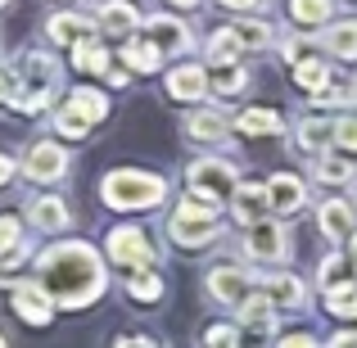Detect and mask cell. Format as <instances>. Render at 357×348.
I'll list each match as a JSON object with an SVG mask.
<instances>
[{
    "instance_id": "obj_27",
    "label": "cell",
    "mask_w": 357,
    "mask_h": 348,
    "mask_svg": "<svg viewBox=\"0 0 357 348\" xmlns=\"http://www.w3.org/2000/svg\"><path fill=\"white\" fill-rule=\"evenodd\" d=\"M122 59H127L136 73H154L158 59H163V50H158L154 41H122Z\"/></svg>"
},
{
    "instance_id": "obj_42",
    "label": "cell",
    "mask_w": 357,
    "mask_h": 348,
    "mask_svg": "<svg viewBox=\"0 0 357 348\" xmlns=\"http://www.w3.org/2000/svg\"><path fill=\"white\" fill-rule=\"evenodd\" d=\"M303 45H307V36H285V41H280L285 63H303Z\"/></svg>"
},
{
    "instance_id": "obj_8",
    "label": "cell",
    "mask_w": 357,
    "mask_h": 348,
    "mask_svg": "<svg viewBox=\"0 0 357 348\" xmlns=\"http://www.w3.org/2000/svg\"><path fill=\"white\" fill-rule=\"evenodd\" d=\"M9 303H14V312L23 317L27 326H50V317H54V298L45 294L41 285H32V280L9 285Z\"/></svg>"
},
{
    "instance_id": "obj_11",
    "label": "cell",
    "mask_w": 357,
    "mask_h": 348,
    "mask_svg": "<svg viewBox=\"0 0 357 348\" xmlns=\"http://www.w3.org/2000/svg\"><path fill=\"white\" fill-rule=\"evenodd\" d=\"M145 41H154L158 50H167V54H176V50H190L195 36H190V27H185L181 18L154 14V18H145Z\"/></svg>"
},
{
    "instance_id": "obj_3",
    "label": "cell",
    "mask_w": 357,
    "mask_h": 348,
    "mask_svg": "<svg viewBox=\"0 0 357 348\" xmlns=\"http://www.w3.org/2000/svg\"><path fill=\"white\" fill-rule=\"evenodd\" d=\"M167 235H172L181 249H204L222 235V218L213 204H199V199H181L167 218Z\"/></svg>"
},
{
    "instance_id": "obj_26",
    "label": "cell",
    "mask_w": 357,
    "mask_h": 348,
    "mask_svg": "<svg viewBox=\"0 0 357 348\" xmlns=\"http://www.w3.org/2000/svg\"><path fill=\"white\" fill-rule=\"evenodd\" d=\"M68 109H77L86 122H100V118H109V100H105V91H91V86H77L68 96Z\"/></svg>"
},
{
    "instance_id": "obj_24",
    "label": "cell",
    "mask_w": 357,
    "mask_h": 348,
    "mask_svg": "<svg viewBox=\"0 0 357 348\" xmlns=\"http://www.w3.org/2000/svg\"><path fill=\"white\" fill-rule=\"evenodd\" d=\"M326 50L335 54V59H357V18H344V23H331L326 27Z\"/></svg>"
},
{
    "instance_id": "obj_35",
    "label": "cell",
    "mask_w": 357,
    "mask_h": 348,
    "mask_svg": "<svg viewBox=\"0 0 357 348\" xmlns=\"http://www.w3.org/2000/svg\"><path fill=\"white\" fill-rule=\"evenodd\" d=\"M73 63H77V68H86V73H109V54L100 50L96 41H91V45H77V50H73Z\"/></svg>"
},
{
    "instance_id": "obj_13",
    "label": "cell",
    "mask_w": 357,
    "mask_h": 348,
    "mask_svg": "<svg viewBox=\"0 0 357 348\" xmlns=\"http://www.w3.org/2000/svg\"><path fill=\"white\" fill-rule=\"evenodd\" d=\"M267 209H271L267 186H258V181H240L236 186V195H231V213H236V222H244V227H258Z\"/></svg>"
},
{
    "instance_id": "obj_22",
    "label": "cell",
    "mask_w": 357,
    "mask_h": 348,
    "mask_svg": "<svg viewBox=\"0 0 357 348\" xmlns=\"http://www.w3.org/2000/svg\"><path fill=\"white\" fill-rule=\"evenodd\" d=\"M240 50H244V41H240L236 27H218V32L208 36V63L213 68H231V63L240 59Z\"/></svg>"
},
{
    "instance_id": "obj_43",
    "label": "cell",
    "mask_w": 357,
    "mask_h": 348,
    "mask_svg": "<svg viewBox=\"0 0 357 348\" xmlns=\"http://www.w3.org/2000/svg\"><path fill=\"white\" fill-rule=\"evenodd\" d=\"M276 348H321V344H317L307 331H298V335H285V340H280Z\"/></svg>"
},
{
    "instance_id": "obj_23",
    "label": "cell",
    "mask_w": 357,
    "mask_h": 348,
    "mask_svg": "<svg viewBox=\"0 0 357 348\" xmlns=\"http://www.w3.org/2000/svg\"><path fill=\"white\" fill-rule=\"evenodd\" d=\"M236 131H244V136H280L285 122H280L276 109H244V114H236Z\"/></svg>"
},
{
    "instance_id": "obj_15",
    "label": "cell",
    "mask_w": 357,
    "mask_h": 348,
    "mask_svg": "<svg viewBox=\"0 0 357 348\" xmlns=\"http://www.w3.org/2000/svg\"><path fill=\"white\" fill-rule=\"evenodd\" d=\"M231 122L222 109H195V114H185V136L199 140V145H218V140H227Z\"/></svg>"
},
{
    "instance_id": "obj_20",
    "label": "cell",
    "mask_w": 357,
    "mask_h": 348,
    "mask_svg": "<svg viewBox=\"0 0 357 348\" xmlns=\"http://www.w3.org/2000/svg\"><path fill=\"white\" fill-rule=\"evenodd\" d=\"M262 294H267L276 308H303V280L289 276V271H280V276L262 280Z\"/></svg>"
},
{
    "instance_id": "obj_50",
    "label": "cell",
    "mask_w": 357,
    "mask_h": 348,
    "mask_svg": "<svg viewBox=\"0 0 357 348\" xmlns=\"http://www.w3.org/2000/svg\"><path fill=\"white\" fill-rule=\"evenodd\" d=\"M0 348H9V344H5V335H0Z\"/></svg>"
},
{
    "instance_id": "obj_34",
    "label": "cell",
    "mask_w": 357,
    "mask_h": 348,
    "mask_svg": "<svg viewBox=\"0 0 357 348\" xmlns=\"http://www.w3.org/2000/svg\"><path fill=\"white\" fill-rule=\"evenodd\" d=\"M312 105L317 109H344V105H357V86H326L321 96H312Z\"/></svg>"
},
{
    "instance_id": "obj_46",
    "label": "cell",
    "mask_w": 357,
    "mask_h": 348,
    "mask_svg": "<svg viewBox=\"0 0 357 348\" xmlns=\"http://www.w3.org/2000/svg\"><path fill=\"white\" fill-rule=\"evenodd\" d=\"M9 176H14V158L0 154V186H9Z\"/></svg>"
},
{
    "instance_id": "obj_9",
    "label": "cell",
    "mask_w": 357,
    "mask_h": 348,
    "mask_svg": "<svg viewBox=\"0 0 357 348\" xmlns=\"http://www.w3.org/2000/svg\"><path fill=\"white\" fill-rule=\"evenodd\" d=\"M208 294L218 298V303L240 308L244 298L253 294V276H249L244 267H213V271H208Z\"/></svg>"
},
{
    "instance_id": "obj_17",
    "label": "cell",
    "mask_w": 357,
    "mask_h": 348,
    "mask_svg": "<svg viewBox=\"0 0 357 348\" xmlns=\"http://www.w3.org/2000/svg\"><path fill=\"white\" fill-rule=\"evenodd\" d=\"M27 218L41 231H63L73 222V213H68V204L54 199V195H36V199H27Z\"/></svg>"
},
{
    "instance_id": "obj_37",
    "label": "cell",
    "mask_w": 357,
    "mask_h": 348,
    "mask_svg": "<svg viewBox=\"0 0 357 348\" xmlns=\"http://www.w3.org/2000/svg\"><path fill=\"white\" fill-rule=\"evenodd\" d=\"M236 32H240V41L249 45V50H267V45L276 41V32H271L267 23H240Z\"/></svg>"
},
{
    "instance_id": "obj_12",
    "label": "cell",
    "mask_w": 357,
    "mask_h": 348,
    "mask_svg": "<svg viewBox=\"0 0 357 348\" xmlns=\"http://www.w3.org/2000/svg\"><path fill=\"white\" fill-rule=\"evenodd\" d=\"M96 23H100L105 36H118V41H131V32L145 27L140 14H136V5H127V0H105V5L96 9Z\"/></svg>"
},
{
    "instance_id": "obj_5",
    "label": "cell",
    "mask_w": 357,
    "mask_h": 348,
    "mask_svg": "<svg viewBox=\"0 0 357 348\" xmlns=\"http://www.w3.org/2000/svg\"><path fill=\"white\" fill-rule=\"evenodd\" d=\"M105 249H109L114 262H122V267H131V271H149L158 262V244L140 227H114L109 240H105Z\"/></svg>"
},
{
    "instance_id": "obj_10",
    "label": "cell",
    "mask_w": 357,
    "mask_h": 348,
    "mask_svg": "<svg viewBox=\"0 0 357 348\" xmlns=\"http://www.w3.org/2000/svg\"><path fill=\"white\" fill-rule=\"evenodd\" d=\"M45 36L77 50V45H91L100 36V23H96V18H86V14H54L50 23H45Z\"/></svg>"
},
{
    "instance_id": "obj_44",
    "label": "cell",
    "mask_w": 357,
    "mask_h": 348,
    "mask_svg": "<svg viewBox=\"0 0 357 348\" xmlns=\"http://www.w3.org/2000/svg\"><path fill=\"white\" fill-rule=\"evenodd\" d=\"M114 348H158L154 340H145V335H127V340H118Z\"/></svg>"
},
{
    "instance_id": "obj_32",
    "label": "cell",
    "mask_w": 357,
    "mask_h": 348,
    "mask_svg": "<svg viewBox=\"0 0 357 348\" xmlns=\"http://www.w3.org/2000/svg\"><path fill=\"white\" fill-rule=\"evenodd\" d=\"M18 249H27V244H23V222L0 213V258H14Z\"/></svg>"
},
{
    "instance_id": "obj_7",
    "label": "cell",
    "mask_w": 357,
    "mask_h": 348,
    "mask_svg": "<svg viewBox=\"0 0 357 348\" xmlns=\"http://www.w3.org/2000/svg\"><path fill=\"white\" fill-rule=\"evenodd\" d=\"M244 253L258 262H285L289 258V235L280 222L262 218L258 227H249V235H244Z\"/></svg>"
},
{
    "instance_id": "obj_19",
    "label": "cell",
    "mask_w": 357,
    "mask_h": 348,
    "mask_svg": "<svg viewBox=\"0 0 357 348\" xmlns=\"http://www.w3.org/2000/svg\"><path fill=\"white\" fill-rule=\"evenodd\" d=\"M335 127H340V122H331V118H303L294 127V136H298V145H303L307 154H321V149H331Z\"/></svg>"
},
{
    "instance_id": "obj_14",
    "label": "cell",
    "mask_w": 357,
    "mask_h": 348,
    "mask_svg": "<svg viewBox=\"0 0 357 348\" xmlns=\"http://www.w3.org/2000/svg\"><path fill=\"white\" fill-rule=\"evenodd\" d=\"M267 195H271V209L276 213H298L307 204V186H303V176H294V172H276L267 181Z\"/></svg>"
},
{
    "instance_id": "obj_30",
    "label": "cell",
    "mask_w": 357,
    "mask_h": 348,
    "mask_svg": "<svg viewBox=\"0 0 357 348\" xmlns=\"http://www.w3.org/2000/svg\"><path fill=\"white\" fill-rule=\"evenodd\" d=\"M127 294L136 298V303H158V298H163V280H158L154 271H131L127 276Z\"/></svg>"
},
{
    "instance_id": "obj_33",
    "label": "cell",
    "mask_w": 357,
    "mask_h": 348,
    "mask_svg": "<svg viewBox=\"0 0 357 348\" xmlns=\"http://www.w3.org/2000/svg\"><path fill=\"white\" fill-rule=\"evenodd\" d=\"M244 86H249V73H244L240 63H231V68H218V77H213V91H218V96H240Z\"/></svg>"
},
{
    "instance_id": "obj_31",
    "label": "cell",
    "mask_w": 357,
    "mask_h": 348,
    "mask_svg": "<svg viewBox=\"0 0 357 348\" xmlns=\"http://www.w3.org/2000/svg\"><path fill=\"white\" fill-rule=\"evenodd\" d=\"M326 312H335V317H357V280H344V285L326 289Z\"/></svg>"
},
{
    "instance_id": "obj_21",
    "label": "cell",
    "mask_w": 357,
    "mask_h": 348,
    "mask_svg": "<svg viewBox=\"0 0 357 348\" xmlns=\"http://www.w3.org/2000/svg\"><path fill=\"white\" fill-rule=\"evenodd\" d=\"M240 321L249 326V331H258V335L276 331V303H271L267 294H249L240 303Z\"/></svg>"
},
{
    "instance_id": "obj_4",
    "label": "cell",
    "mask_w": 357,
    "mask_h": 348,
    "mask_svg": "<svg viewBox=\"0 0 357 348\" xmlns=\"http://www.w3.org/2000/svg\"><path fill=\"white\" fill-rule=\"evenodd\" d=\"M236 163H227V158H195L185 172V190L199 204H222V195H236Z\"/></svg>"
},
{
    "instance_id": "obj_49",
    "label": "cell",
    "mask_w": 357,
    "mask_h": 348,
    "mask_svg": "<svg viewBox=\"0 0 357 348\" xmlns=\"http://www.w3.org/2000/svg\"><path fill=\"white\" fill-rule=\"evenodd\" d=\"M349 258H353V262H357V231H353V235H349Z\"/></svg>"
},
{
    "instance_id": "obj_28",
    "label": "cell",
    "mask_w": 357,
    "mask_h": 348,
    "mask_svg": "<svg viewBox=\"0 0 357 348\" xmlns=\"http://www.w3.org/2000/svg\"><path fill=\"white\" fill-rule=\"evenodd\" d=\"M294 82L303 91H312V96H321L331 86V68H326V59H303V63H294Z\"/></svg>"
},
{
    "instance_id": "obj_41",
    "label": "cell",
    "mask_w": 357,
    "mask_h": 348,
    "mask_svg": "<svg viewBox=\"0 0 357 348\" xmlns=\"http://www.w3.org/2000/svg\"><path fill=\"white\" fill-rule=\"evenodd\" d=\"M18 73L14 68H0V105H18Z\"/></svg>"
},
{
    "instance_id": "obj_2",
    "label": "cell",
    "mask_w": 357,
    "mask_h": 348,
    "mask_svg": "<svg viewBox=\"0 0 357 348\" xmlns=\"http://www.w3.org/2000/svg\"><path fill=\"white\" fill-rule=\"evenodd\" d=\"M100 199L109 209H122V213H136V209H154V204L167 199V181L154 172H140V167H118L100 181Z\"/></svg>"
},
{
    "instance_id": "obj_25",
    "label": "cell",
    "mask_w": 357,
    "mask_h": 348,
    "mask_svg": "<svg viewBox=\"0 0 357 348\" xmlns=\"http://www.w3.org/2000/svg\"><path fill=\"white\" fill-rule=\"evenodd\" d=\"M331 14H335L331 0H289V18L303 27H331Z\"/></svg>"
},
{
    "instance_id": "obj_47",
    "label": "cell",
    "mask_w": 357,
    "mask_h": 348,
    "mask_svg": "<svg viewBox=\"0 0 357 348\" xmlns=\"http://www.w3.org/2000/svg\"><path fill=\"white\" fill-rule=\"evenodd\" d=\"M222 5H231V9H258L262 0H222Z\"/></svg>"
},
{
    "instance_id": "obj_16",
    "label": "cell",
    "mask_w": 357,
    "mask_h": 348,
    "mask_svg": "<svg viewBox=\"0 0 357 348\" xmlns=\"http://www.w3.org/2000/svg\"><path fill=\"white\" fill-rule=\"evenodd\" d=\"M353 204L349 199H326L321 209H317V222H321V235L326 240H349L353 235Z\"/></svg>"
},
{
    "instance_id": "obj_18",
    "label": "cell",
    "mask_w": 357,
    "mask_h": 348,
    "mask_svg": "<svg viewBox=\"0 0 357 348\" xmlns=\"http://www.w3.org/2000/svg\"><path fill=\"white\" fill-rule=\"evenodd\" d=\"M208 86L213 82L204 77V68H195V63H181V68L167 73V96H176V100H199Z\"/></svg>"
},
{
    "instance_id": "obj_51",
    "label": "cell",
    "mask_w": 357,
    "mask_h": 348,
    "mask_svg": "<svg viewBox=\"0 0 357 348\" xmlns=\"http://www.w3.org/2000/svg\"><path fill=\"white\" fill-rule=\"evenodd\" d=\"M5 5H9V0H0V9H5Z\"/></svg>"
},
{
    "instance_id": "obj_36",
    "label": "cell",
    "mask_w": 357,
    "mask_h": 348,
    "mask_svg": "<svg viewBox=\"0 0 357 348\" xmlns=\"http://www.w3.org/2000/svg\"><path fill=\"white\" fill-rule=\"evenodd\" d=\"M321 289H335V285H344V280H353L349 276V262H344V253H331V258L321 262Z\"/></svg>"
},
{
    "instance_id": "obj_45",
    "label": "cell",
    "mask_w": 357,
    "mask_h": 348,
    "mask_svg": "<svg viewBox=\"0 0 357 348\" xmlns=\"http://www.w3.org/2000/svg\"><path fill=\"white\" fill-rule=\"evenodd\" d=\"M331 348H357V331H344V335H335Z\"/></svg>"
},
{
    "instance_id": "obj_40",
    "label": "cell",
    "mask_w": 357,
    "mask_h": 348,
    "mask_svg": "<svg viewBox=\"0 0 357 348\" xmlns=\"http://www.w3.org/2000/svg\"><path fill=\"white\" fill-rule=\"evenodd\" d=\"M335 145H340V149H357V114L340 118V127H335Z\"/></svg>"
},
{
    "instance_id": "obj_6",
    "label": "cell",
    "mask_w": 357,
    "mask_h": 348,
    "mask_svg": "<svg viewBox=\"0 0 357 348\" xmlns=\"http://www.w3.org/2000/svg\"><path fill=\"white\" fill-rule=\"evenodd\" d=\"M23 176L36 186H50L59 176H68V149H59L54 140H32L23 154Z\"/></svg>"
},
{
    "instance_id": "obj_29",
    "label": "cell",
    "mask_w": 357,
    "mask_h": 348,
    "mask_svg": "<svg viewBox=\"0 0 357 348\" xmlns=\"http://www.w3.org/2000/svg\"><path fill=\"white\" fill-rule=\"evenodd\" d=\"M312 172H317V181H326V186H349L353 176H357V167L349 163V158H331V154H321Z\"/></svg>"
},
{
    "instance_id": "obj_39",
    "label": "cell",
    "mask_w": 357,
    "mask_h": 348,
    "mask_svg": "<svg viewBox=\"0 0 357 348\" xmlns=\"http://www.w3.org/2000/svg\"><path fill=\"white\" fill-rule=\"evenodd\" d=\"M204 344L208 348H236V326H208V331H204Z\"/></svg>"
},
{
    "instance_id": "obj_48",
    "label": "cell",
    "mask_w": 357,
    "mask_h": 348,
    "mask_svg": "<svg viewBox=\"0 0 357 348\" xmlns=\"http://www.w3.org/2000/svg\"><path fill=\"white\" fill-rule=\"evenodd\" d=\"M167 5H185V9H199L204 0H167Z\"/></svg>"
},
{
    "instance_id": "obj_1",
    "label": "cell",
    "mask_w": 357,
    "mask_h": 348,
    "mask_svg": "<svg viewBox=\"0 0 357 348\" xmlns=\"http://www.w3.org/2000/svg\"><path fill=\"white\" fill-rule=\"evenodd\" d=\"M36 285L54 298V308H91L109 285L105 258L82 240H63L41 249L36 258Z\"/></svg>"
},
{
    "instance_id": "obj_38",
    "label": "cell",
    "mask_w": 357,
    "mask_h": 348,
    "mask_svg": "<svg viewBox=\"0 0 357 348\" xmlns=\"http://www.w3.org/2000/svg\"><path fill=\"white\" fill-rule=\"evenodd\" d=\"M54 127H59V131H63V136H77V140H82V136H86V131H91V122H86V118H82V114H77V109H68V105H63V109H59V114H54Z\"/></svg>"
}]
</instances>
